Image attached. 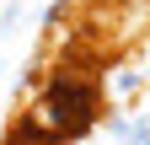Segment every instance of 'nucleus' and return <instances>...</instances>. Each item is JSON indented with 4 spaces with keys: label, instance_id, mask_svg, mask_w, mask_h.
<instances>
[{
    "label": "nucleus",
    "instance_id": "f257e3e1",
    "mask_svg": "<svg viewBox=\"0 0 150 145\" xmlns=\"http://www.w3.org/2000/svg\"><path fill=\"white\" fill-rule=\"evenodd\" d=\"M91 118H97V75H91V65L86 70L70 65V70H59V75L48 81V92L38 97V107H32L27 124L59 145V140H75Z\"/></svg>",
    "mask_w": 150,
    "mask_h": 145
}]
</instances>
